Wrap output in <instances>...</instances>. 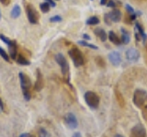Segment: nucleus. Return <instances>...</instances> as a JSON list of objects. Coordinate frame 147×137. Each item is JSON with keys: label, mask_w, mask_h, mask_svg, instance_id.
I'll list each match as a JSON object with an SVG mask.
<instances>
[{"label": "nucleus", "mask_w": 147, "mask_h": 137, "mask_svg": "<svg viewBox=\"0 0 147 137\" xmlns=\"http://www.w3.org/2000/svg\"><path fill=\"white\" fill-rule=\"evenodd\" d=\"M20 85L22 88V93L24 99L29 101L31 99V93H30V88H31V81L30 77L24 73H20Z\"/></svg>", "instance_id": "1"}, {"label": "nucleus", "mask_w": 147, "mask_h": 137, "mask_svg": "<svg viewBox=\"0 0 147 137\" xmlns=\"http://www.w3.org/2000/svg\"><path fill=\"white\" fill-rule=\"evenodd\" d=\"M147 99V92L144 89L138 88L134 91L133 94V103L136 107L142 108L144 105Z\"/></svg>", "instance_id": "4"}, {"label": "nucleus", "mask_w": 147, "mask_h": 137, "mask_svg": "<svg viewBox=\"0 0 147 137\" xmlns=\"http://www.w3.org/2000/svg\"><path fill=\"white\" fill-rule=\"evenodd\" d=\"M109 61L112 65L118 66L121 63V56L119 52H111L109 54Z\"/></svg>", "instance_id": "10"}, {"label": "nucleus", "mask_w": 147, "mask_h": 137, "mask_svg": "<svg viewBox=\"0 0 147 137\" xmlns=\"http://www.w3.org/2000/svg\"><path fill=\"white\" fill-rule=\"evenodd\" d=\"M64 120V123L65 125L70 128V129H76V128L78 126V121L76 117L74 115L73 113H67L63 118Z\"/></svg>", "instance_id": "8"}, {"label": "nucleus", "mask_w": 147, "mask_h": 137, "mask_svg": "<svg viewBox=\"0 0 147 137\" xmlns=\"http://www.w3.org/2000/svg\"><path fill=\"white\" fill-rule=\"evenodd\" d=\"M146 51H147V44H146Z\"/></svg>", "instance_id": "39"}, {"label": "nucleus", "mask_w": 147, "mask_h": 137, "mask_svg": "<svg viewBox=\"0 0 147 137\" xmlns=\"http://www.w3.org/2000/svg\"><path fill=\"white\" fill-rule=\"evenodd\" d=\"M26 12H27L28 19H29L30 23H32V24L38 23L39 14L33 6L30 5V4H26Z\"/></svg>", "instance_id": "5"}, {"label": "nucleus", "mask_w": 147, "mask_h": 137, "mask_svg": "<svg viewBox=\"0 0 147 137\" xmlns=\"http://www.w3.org/2000/svg\"><path fill=\"white\" fill-rule=\"evenodd\" d=\"M8 49H9V54L12 59L16 60L17 58V43L15 40H11L10 43L8 44Z\"/></svg>", "instance_id": "16"}, {"label": "nucleus", "mask_w": 147, "mask_h": 137, "mask_svg": "<svg viewBox=\"0 0 147 137\" xmlns=\"http://www.w3.org/2000/svg\"><path fill=\"white\" fill-rule=\"evenodd\" d=\"M20 13H21L20 7H18V6H15V7H13L12 11H11V17L14 18V19H16V18H18V16L20 15Z\"/></svg>", "instance_id": "20"}, {"label": "nucleus", "mask_w": 147, "mask_h": 137, "mask_svg": "<svg viewBox=\"0 0 147 137\" xmlns=\"http://www.w3.org/2000/svg\"><path fill=\"white\" fill-rule=\"evenodd\" d=\"M45 2H47V3H49V5L51 6V7H55L56 6V4H55V2L53 1V0H46Z\"/></svg>", "instance_id": "30"}, {"label": "nucleus", "mask_w": 147, "mask_h": 137, "mask_svg": "<svg viewBox=\"0 0 147 137\" xmlns=\"http://www.w3.org/2000/svg\"><path fill=\"white\" fill-rule=\"evenodd\" d=\"M107 6L109 7H116V3H115L113 0H110L109 3H107Z\"/></svg>", "instance_id": "29"}, {"label": "nucleus", "mask_w": 147, "mask_h": 137, "mask_svg": "<svg viewBox=\"0 0 147 137\" xmlns=\"http://www.w3.org/2000/svg\"><path fill=\"white\" fill-rule=\"evenodd\" d=\"M0 109H1V111H4V103L1 99H0Z\"/></svg>", "instance_id": "35"}, {"label": "nucleus", "mask_w": 147, "mask_h": 137, "mask_svg": "<svg viewBox=\"0 0 147 137\" xmlns=\"http://www.w3.org/2000/svg\"><path fill=\"white\" fill-rule=\"evenodd\" d=\"M43 85H44V82H43V77L42 75H41L40 71L38 69L37 70V79H36V83L34 86V88L36 91H40L43 88Z\"/></svg>", "instance_id": "12"}, {"label": "nucleus", "mask_w": 147, "mask_h": 137, "mask_svg": "<svg viewBox=\"0 0 147 137\" xmlns=\"http://www.w3.org/2000/svg\"><path fill=\"white\" fill-rule=\"evenodd\" d=\"M78 43H79V44H81L82 46H86V47H88V48H90V49L98 50V47H96V46H95L94 44L88 43L85 42V40H79V42H78Z\"/></svg>", "instance_id": "22"}, {"label": "nucleus", "mask_w": 147, "mask_h": 137, "mask_svg": "<svg viewBox=\"0 0 147 137\" xmlns=\"http://www.w3.org/2000/svg\"><path fill=\"white\" fill-rule=\"evenodd\" d=\"M57 1H58V0H57Z\"/></svg>", "instance_id": "41"}, {"label": "nucleus", "mask_w": 147, "mask_h": 137, "mask_svg": "<svg viewBox=\"0 0 147 137\" xmlns=\"http://www.w3.org/2000/svg\"><path fill=\"white\" fill-rule=\"evenodd\" d=\"M108 38H109V40H110V42H111L112 43H114V44H116V45H119L121 43H121V39L119 38V36L112 30H110L109 32Z\"/></svg>", "instance_id": "14"}, {"label": "nucleus", "mask_w": 147, "mask_h": 137, "mask_svg": "<svg viewBox=\"0 0 147 137\" xmlns=\"http://www.w3.org/2000/svg\"><path fill=\"white\" fill-rule=\"evenodd\" d=\"M68 54H69V56L71 57L74 65H75L76 67L81 66V65H84V63H85L84 56H83L82 52L78 48L74 47L71 50H69Z\"/></svg>", "instance_id": "3"}, {"label": "nucleus", "mask_w": 147, "mask_h": 137, "mask_svg": "<svg viewBox=\"0 0 147 137\" xmlns=\"http://www.w3.org/2000/svg\"><path fill=\"white\" fill-rule=\"evenodd\" d=\"M0 39H1L2 40H3V42L5 43H7V44H9V43H10V42H11V40H8L7 37H6V36H4V35H0Z\"/></svg>", "instance_id": "27"}, {"label": "nucleus", "mask_w": 147, "mask_h": 137, "mask_svg": "<svg viewBox=\"0 0 147 137\" xmlns=\"http://www.w3.org/2000/svg\"><path fill=\"white\" fill-rule=\"evenodd\" d=\"M108 3V0H100V4L101 5H106Z\"/></svg>", "instance_id": "36"}, {"label": "nucleus", "mask_w": 147, "mask_h": 137, "mask_svg": "<svg viewBox=\"0 0 147 137\" xmlns=\"http://www.w3.org/2000/svg\"><path fill=\"white\" fill-rule=\"evenodd\" d=\"M130 137H147L146 129L144 126L141 123L134 125L131 130Z\"/></svg>", "instance_id": "7"}, {"label": "nucleus", "mask_w": 147, "mask_h": 137, "mask_svg": "<svg viewBox=\"0 0 147 137\" xmlns=\"http://www.w3.org/2000/svg\"><path fill=\"white\" fill-rule=\"evenodd\" d=\"M0 2H1L3 5L5 6H7L9 3H10V0H0Z\"/></svg>", "instance_id": "32"}, {"label": "nucleus", "mask_w": 147, "mask_h": 137, "mask_svg": "<svg viewBox=\"0 0 147 137\" xmlns=\"http://www.w3.org/2000/svg\"><path fill=\"white\" fill-rule=\"evenodd\" d=\"M55 60H56L57 63L61 66V70L62 73L64 76H66L69 74V65H68V62L65 59L62 53H58L56 56H55Z\"/></svg>", "instance_id": "6"}, {"label": "nucleus", "mask_w": 147, "mask_h": 137, "mask_svg": "<svg viewBox=\"0 0 147 137\" xmlns=\"http://www.w3.org/2000/svg\"><path fill=\"white\" fill-rule=\"evenodd\" d=\"M104 20H105V22H106V24H108V25H110L111 23H110V18H109V14H105V16H104Z\"/></svg>", "instance_id": "28"}, {"label": "nucleus", "mask_w": 147, "mask_h": 137, "mask_svg": "<svg viewBox=\"0 0 147 137\" xmlns=\"http://www.w3.org/2000/svg\"><path fill=\"white\" fill-rule=\"evenodd\" d=\"M114 137H124L123 135H121V134H116Z\"/></svg>", "instance_id": "38"}, {"label": "nucleus", "mask_w": 147, "mask_h": 137, "mask_svg": "<svg viewBox=\"0 0 147 137\" xmlns=\"http://www.w3.org/2000/svg\"><path fill=\"white\" fill-rule=\"evenodd\" d=\"M94 33L96 36H98V39L101 40V42H106V40H107V39H108V34L106 33L105 30L101 29V28H96V29H95Z\"/></svg>", "instance_id": "15"}, {"label": "nucleus", "mask_w": 147, "mask_h": 137, "mask_svg": "<svg viewBox=\"0 0 147 137\" xmlns=\"http://www.w3.org/2000/svg\"><path fill=\"white\" fill-rule=\"evenodd\" d=\"M0 17H1V14H0Z\"/></svg>", "instance_id": "40"}, {"label": "nucleus", "mask_w": 147, "mask_h": 137, "mask_svg": "<svg viewBox=\"0 0 147 137\" xmlns=\"http://www.w3.org/2000/svg\"><path fill=\"white\" fill-rule=\"evenodd\" d=\"M16 60H17V63H20L21 65H30V61L28 60L26 57L23 56L22 54H18L16 58Z\"/></svg>", "instance_id": "18"}, {"label": "nucleus", "mask_w": 147, "mask_h": 137, "mask_svg": "<svg viewBox=\"0 0 147 137\" xmlns=\"http://www.w3.org/2000/svg\"><path fill=\"white\" fill-rule=\"evenodd\" d=\"M39 137H50L49 132L43 128H40L39 130Z\"/></svg>", "instance_id": "25"}, {"label": "nucleus", "mask_w": 147, "mask_h": 137, "mask_svg": "<svg viewBox=\"0 0 147 137\" xmlns=\"http://www.w3.org/2000/svg\"><path fill=\"white\" fill-rule=\"evenodd\" d=\"M72 137H82V135H81V134H80V132H75V134H73V136Z\"/></svg>", "instance_id": "34"}, {"label": "nucleus", "mask_w": 147, "mask_h": 137, "mask_svg": "<svg viewBox=\"0 0 147 137\" xmlns=\"http://www.w3.org/2000/svg\"><path fill=\"white\" fill-rule=\"evenodd\" d=\"M50 7H51V6L49 5V3H47V2H43V3H41L40 5V10L42 11L43 13H47V12H49Z\"/></svg>", "instance_id": "21"}, {"label": "nucleus", "mask_w": 147, "mask_h": 137, "mask_svg": "<svg viewBox=\"0 0 147 137\" xmlns=\"http://www.w3.org/2000/svg\"><path fill=\"white\" fill-rule=\"evenodd\" d=\"M50 21L51 22H60V21H62V18L60 17V16H54V17H52L50 19Z\"/></svg>", "instance_id": "26"}, {"label": "nucleus", "mask_w": 147, "mask_h": 137, "mask_svg": "<svg viewBox=\"0 0 147 137\" xmlns=\"http://www.w3.org/2000/svg\"><path fill=\"white\" fill-rule=\"evenodd\" d=\"M135 27H136V30H137V32L135 33L136 40H140L142 39V40H146V34L144 33V28H142V26L139 23V22H136Z\"/></svg>", "instance_id": "11"}, {"label": "nucleus", "mask_w": 147, "mask_h": 137, "mask_svg": "<svg viewBox=\"0 0 147 137\" xmlns=\"http://www.w3.org/2000/svg\"><path fill=\"white\" fill-rule=\"evenodd\" d=\"M0 55H1V57L4 59L5 61L9 62V56H8V54L6 52H5V50L2 49L1 47H0Z\"/></svg>", "instance_id": "24"}, {"label": "nucleus", "mask_w": 147, "mask_h": 137, "mask_svg": "<svg viewBox=\"0 0 147 137\" xmlns=\"http://www.w3.org/2000/svg\"><path fill=\"white\" fill-rule=\"evenodd\" d=\"M83 38L86 39V40H90V37L87 34H84V35H83Z\"/></svg>", "instance_id": "37"}, {"label": "nucleus", "mask_w": 147, "mask_h": 137, "mask_svg": "<svg viewBox=\"0 0 147 137\" xmlns=\"http://www.w3.org/2000/svg\"><path fill=\"white\" fill-rule=\"evenodd\" d=\"M109 18H110V20L113 21V22H119V21H121V18H122V14H121V12L119 11V9H113L111 10L109 13H108Z\"/></svg>", "instance_id": "13"}, {"label": "nucleus", "mask_w": 147, "mask_h": 137, "mask_svg": "<svg viewBox=\"0 0 147 137\" xmlns=\"http://www.w3.org/2000/svg\"><path fill=\"white\" fill-rule=\"evenodd\" d=\"M126 58L131 62H137L140 58V53L135 48H130L126 52Z\"/></svg>", "instance_id": "9"}, {"label": "nucleus", "mask_w": 147, "mask_h": 137, "mask_svg": "<svg viewBox=\"0 0 147 137\" xmlns=\"http://www.w3.org/2000/svg\"><path fill=\"white\" fill-rule=\"evenodd\" d=\"M96 65H98V66H100V67H104L106 65L105 60L101 56H96Z\"/></svg>", "instance_id": "23"}, {"label": "nucleus", "mask_w": 147, "mask_h": 137, "mask_svg": "<svg viewBox=\"0 0 147 137\" xmlns=\"http://www.w3.org/2000/svg\"><path fill=\"white\" fill-rule=\"evenodd\" d=\"M121 43L124 44H128L131 40V37H130V32L126 30L121 28Z\"/></svg>", "instance_id": "17"}, {"label": "nucleus", "mask_w": 147, "mask_h": 137, "mask_svg": "<svg viewBox=\"0 0 147 137\" xmlns=\"http://www.w3.org/2000/svg\"><path fill=\"white\" fill-rule=\"evenodd\" d=\"M84 99L86 105L91 109H98L99 106V97L93 91H87L84 95Z\"/></svg>", "instance_id": "2"}, {"label": "nucleus", "mask_w": 147, "mask_h": 137, "mask_svg": "<svg viewBox=\"0 0 147 137\" xmlns=\"http://www.w3.org/2000/svg\"><path fill=\"white\" fill-rule=\"evenodd\" d=\"M142 115H144V117L145 118V120L147 121V105L144 107V111H142Z\"/></svg>", "instance_id": "31"}, {"label": "nucleus", "mask_w": 147, "mask_h": 137, "mask_svg": "<svg viewBox=\"0 0 147 137\" xmlns=\"http://www.w3.org/2000/svg\"><path fill=\"white\" fill-rule=\"evenodd\" d=\"M99 22H100V20L96 16H93V17H90L89 19H87L86 23L87 25H96V24H98Z\"/></svg>", "instance_id": "19"}, {"label": "nucleus", "mask_w": 147, "mask_h": 137, "mask_svg": "<svg viewBox=\"0 0 147 137\" xmlns=\"http://www.w3.org/2000/svg\"><path fill=\"white\" fill-rule=\"evenodd\" d=\"M20 137H35V136L30 134H22Z\"/></svg>", "instance_id": "33"}]
</instances>
